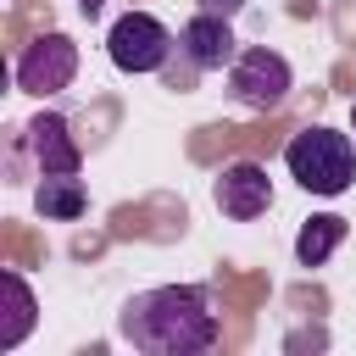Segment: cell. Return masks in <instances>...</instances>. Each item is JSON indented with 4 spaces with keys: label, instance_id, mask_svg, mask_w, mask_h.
<instances>
[{
    "label": "cell",
    "instance_id": "cell-1",
    "mask_svg": "<svg viewBox=\"0 0 356 356\" xmlns=\"http://www.w3.org/2000/svg\"><path fill=\"white\" fill-rule=\"evenodd\" d=\"M122 339L145 356H200L217 345V312L200 284H161L122 306Z\"/></svg>",
    "mask_w": 356,
    "mask_h": 356
},
{
    "label": "cell",
    "instance_id": "cell-2",
    "mask_svg": "<svg viewBox=\"0 0 356 356\" xmlns=\"http://www.w3.org/2000/svg\"><path fill=\"white\" fill-rule=\"evenodd\" d=\"M284 167L306 195H345L356 184V139L339 128H306L284 145Z\"/></svg>",
    "mask_w": 356,
    "mask_h": 356
},
{
    "label": "cell",
    "instance_id": "cell-6",
    "mask_svg": "<svg viewBox=\"0 0 356 356\" xmlns=\"http://www.w3.org/2000/svg\"><path fill=\"white\" fill-rule=\"evenodd\" d=\"M211 200H217L222 217L256 222V217L273 206V178H267V167H256V161H228V167L217 172V184H211Z\"/></svg>",
    "mask_w": 356,
    "mask_h": 356
},
{
    "label": "cell",
    "instance_id": "cell-4",
    "mask_svg": "<svg viewBox=\"0 0 356 356\" xmlns=\"http://www.w3.org/2000/svg\"><path fill=\"white\" fill-rule=\"evenodd\" d=\"M228 89H234V100L250 106V111H278L284 95L295 89V72H289V61H284L278 50L250 44V50L234 56V67H228Z\"/></svg>",
    "mask_w": 356,
    "mask_h": 356
},
{
    "label": "cell",
    "instance_id": "cell-8",
    "mask_svg": "<svg viewBox=\"0 0 356 356\" xmlns=\"http://www.w3.org/2000/svg\"><path fill=\"white\" fill-rule=\"evenodd\" d=\"M22 139H28L33 161H39V178H44V172H78V161H83L67 117H56V111H39V117L22 128Z\"/></svg>",
    "mask_w": 356,
    "mask_h": 356
},
{
    "label": "cell",
    "instance_id": "cell-3",
    "mask_svg": "<svg viewBox=\"0 0 356 356\" xmlns=\"http://www.w3.org/2000/svg\"><path fill=\"white\" fill-rule=\"evenodd\" d=\"M106 56H111L117 72H161L167 56H172V33L150 11H122L106 33Z\"/></svg>",
    "mask_w": 356,
    "mask_h": 356
},
{
    "label": "cell",
    "instance_id": "cell-14",
    "mask_svg": "<svg viewBox=\"0 0 356 356\" xmlns=\"http://www.w3.org/2000/svg\"><path fill=\"white\" fill-rule=\"evenodd\" d=\"M350 134H356V106H350Z\"/></svg>",
    "mask_w": 356,
    "mask_h": 356
},
{
    "label": "cell",
    "instance_id": "cell-10",
    "mask_svg": "<svg viewBox=\"0 0 356 356\" xmlns=\"http://www.w3.org/2000/svg\"><path fill=\"white\" fill-rule=\"evenodd\" d=\"M345 234H350V222H345V217H334V211H323V217L300 222V234H295V261H300V267H323V261L345 245Z\"/></svg>",
    "mask_w": 356,
    "mask_h": 356
},
{
    "label": "cell",
    "instance_id": "cell-11",
    "mask_svg": "<svg viewBox=\"0 0 356 356\" xmlns=\"http://www.w3.org/2000/svg\"><path fill=\"white\" fill-rule=\"evenodd\" d=\"M0 289H6V323H0V350H17L33 328V289L22 284V273H0Z\"/></svg>",
    "mask_w": 356,
    "mask_h": 356
},
{
    "label": "cell",
    "instance_id": "cell-9",
    "mask_svg": "<svg viewBox=\"0 0 356 356\" xmlns=\"http://www.w3.org/2000/svg\"><path fill=\"white\" fill-rule=\"evenodd\" d=\"M33 206H39L50 222H72V217H83L89 195H83L78 172H44V178H39V189H33Z\"/></svg>",
    "mask_w": 356,
    "mask_h": 356
},
{
    "label": "cell",
    "instance_id": "cell-5",
    "mask_svg": "<svg viewBox=\"0 0 356 356\" xmlns=\"http://www.w3.org/2000/svg\"><path fill=\"white\" fill-rule=\"evenodd\" d=\"M78 78V44L67 33H39L22 56H17V89L44 100V95H61L67 83Z\"/></svg>",
    "mask_w": 356,
    "mask_h": 356
},
{
    "label": "cell",
    "instance_id": "cell-12",
    "mask_svg": "<svg viewBox=\"0 0 356 356\" xmlns=\"http://www.w3.org/2000/svg\"><path fill=\"white\" fill-rule=\"evenodd\" d=\"M245 0H200V11H217V17H234Z\"/></svg>",
    "mask_w": 356,
    "mask_h": 356
},
{
    "label": "cell",
    "instance_id": "cell-13",
    "mask_svg": "<svg viewBox=\"0 0 356 356\" xmlns=\"http://www.w3.org/2000/svg\"><path fill=\"white\" fill-rule=\"evenodd\" d=\"M78 11H83V17H95V11H100V0H78Z\"/></svg>",
    "mask_w": 356,
    "mask_h": 356
},
{
    "label": "cell",
    "instance_id": "cell-7",
    "mask_svg": "<svg viewBox=\"0 0 356 356\" xmlns=\"http://www.w3.org/2000/svg\"><path fill=\"white\" fill-rule=\"evenodd\" d=\"M178 44H184V56H189L200 72H222V67H234V56H239V39H234L228 17H217V11H195V17L184 22Z\"/></svg>",
    "mask_w": 356,
    "mask_h": 356
}]
</instances>
